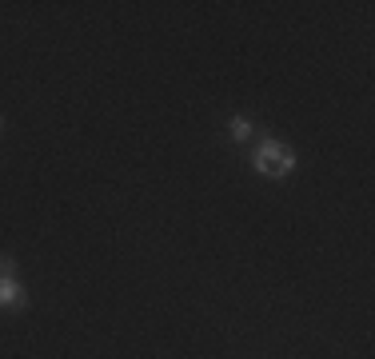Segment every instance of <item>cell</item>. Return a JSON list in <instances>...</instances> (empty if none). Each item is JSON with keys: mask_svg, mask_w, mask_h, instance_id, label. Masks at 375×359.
<instances>
[{"mask_svg": "<svg viewBox=\"0 0 375 359\" xmlns=\"http://www.w3.org/2000/svg\"><path fill=\"white\" fill-rule=\"evenodd\" d=\"M256 168H260L263 176H288L291 168H296V156H291L288 148H279L275 140H268V144L256 152Z\"/></svg>", "mask_w": 375, "mask_h": 359, "instance_id": "cell-1", "label": "cell"}, {"mask_svg": "<svg viewBox=\"0 0 375 359\" xmlns=\"http://www.w3.org/2000/svg\"><path fill=\"white\" fill-rule=\"evenodd\" d=\"M20 303H25V287L16 284L13 275L0 280V308H20Z\"/></svg>", "mask_w": 375, "mask_h": 359, "instance_id": "cell-2", "label": "cell"}, {"mask_svg": "<svg viewBox=\"0 0 375 359\" xmlns=\"http://www.w3.org/2000/svg\"><path fill=\"white\" fill-rule=\"evenodd\" d=\"M248 136H251V124L244 116H236V120H232V140H248Z\"/></svg>", "mask_w": 375, "mask_h": 359, "instance_id": "cell-3", "label": "cell"}, {"mask_svg": "<svg viewBox=\"0 0 375 359\" xmlns=\"http://www.w3.org/2000/svg\"><path fill=\"white\" fill-rule=\"evenodd\" d=\"M0 128H4V120H0Z\"/></svg>", "mask_w": 375, "mask_h": 359, "instance_id": "cell-4", "label": "cell"}]
</instances>
